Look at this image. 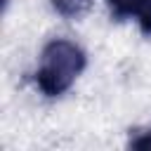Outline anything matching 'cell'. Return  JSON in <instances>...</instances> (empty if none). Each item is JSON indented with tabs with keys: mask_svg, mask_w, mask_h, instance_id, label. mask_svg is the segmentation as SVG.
Returning <instances> with one entry per match:
<instances>
[{
	"mask_svg": "<svg viewBox=\"0 0 151 151\" xmlns=\"http://www.w3.org/2000/svg\"><path fill=\"white\" fill-rule=\"evenodd\" d=\"M87 57L80 45L66 38L50 40L40 54V64L35 71V85L45 97H61L76 78L83 73Z\"/></svg>",
	"mask_w": 151,
	"mask_h": 151,
	"instance_id": "6da1fadb",
	"label": "cell"
},
{
	"mask_svg": "<svg viewBox=\"0 0 151 151\" xmlns=\"http://www.w3.org/2000/svg\"><path fill=\"white\" fill-rule=\"evenodd\" d=\"M111 14L123 21V19H137L142 33L151 35V0H106Z\"/></svg>",
	"mask_w": 151,
	"mask_h": 151,
	"instance_id": "7a4b0ae2",
	"label": "cell"
},
{
	"mask_svg": "<svg viewBox=\"0 0 151 151\" xmlns=\"http://www.w3.org/2000/svg\"><path fill=\"white\" fill-rule=\"evenodd\" d=\"M52 2V7L61 14V17H66V19H78V17H83L87 9H90V5H92V0H50Z\"/></svg>",
	"mask_w": 151,
	"mask_h": 151,
	"instance_id": "3957f363",
	"label": "cell"
},
{
	"mask_svg": "<svg viewBox=\"0 0 151 151\" xmlns=\"http://www.w3.org/2000/svg\"><path fill=\"white\" fill-rule=\"evenodd\" d=\"M130 146H134V149H151V132H144V134L134 137L130 142Z\"/></svg>",
	"mask_w": 151,
	"mask_h": 151,
	"instance_id": "277c9868",
	"label": "cell"
}]
</instances>
